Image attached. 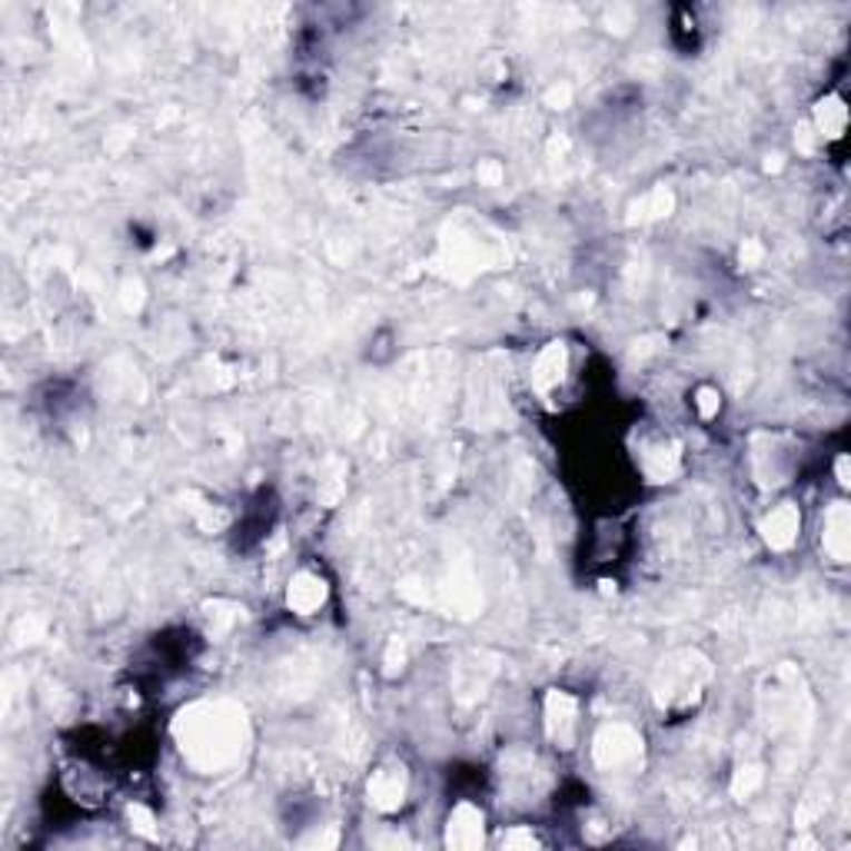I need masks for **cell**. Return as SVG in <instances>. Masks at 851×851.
<instances>
[{
  "instance_id": "cell-1",
  "label": "cell",
  "mask_w": 851,
  "mask_h": 851,
  "mask_svg": "<svg viewBox=\"0 0 851 851\" xmlns=\"http://www.w3.org/2000/svg\"><path fill=\"white\" fill-rule=\"evenodd\" d=\"M177 742L184 759L204 772L216 775L239 762L246 749V722L243 708L229 702H200L187 708L177 722Z\"/></svg>"
},
{
  "instance_id": "cell-2",
  "label": "cell",
  "mask_w": 851,
  "mask_h": 851,
  "mask_svg": "<svg viewBox=\"0 0 851 851\" xmlns=\"http://www.w3.org/2000/svg\"><path fill=\"white\" fill-rule=\"evenodd\" d=\"M712 678L715 668L698 648H678L655 665L652 702L668 718H688L705 702Z\"/></svg>"
},
{
  "instance_id": "cell-3",
  "label": "cell",
  "mask_w": 851,
  "mask_h": 851,
  "mask_svg": "<svg viewBox=\"0 0 851 851\" xmlns=\"http://www.w3.org/2000/svg\"><path fill=\"white\" fill-rule=\"evenodd\" d=\"M642 732L629 722H609L593 738V762L606 775H633L642 769Z\"/></svg>"
},
{
  "instance_id": "cell-4",
  "label": "cell",
  "mask_w": 851,
  "mask_h": 851,
  "mask_svg": "<svg viewBox=\"0 0 851 851\" xmlns=\"http://www.w3.org/2000/svg\"><path fill=\"white\" fill-rule=\"evenodd\" d=\"M413 792V775L407 769V762L400 759H387L380 762L370 779H366V802L376 815H400L410 802Z\"/></svg>"
},
{
  "instance_id": "cell-5",
  "label": "cell",
  "mask_w": 851,
  "mask_h": 851,
  "mask_svg": "<svg viewBox=\"0 0 851 851\" xmlns=\"http://www.w3.org/2000/svg\"><path fill=\"white\" fill-rule=\"evenodd\" d=\"M542 728L552 749L573 752L583 735V702L566 688H549L542 698Z\"/></svg>"
},
{
  "instance_id": "cell-6",
  "label": "cell",
  "mask_w": 851,
  "mask_h": 851,
  "mask_svg": "<svg viewBox=\"0 0 851 851\" xmlns=\"http://www.w3.org/2000/svg\"><path fill=\"white\" fill-rule=\"evenodd\" d=\"M486 812L476 805V802H456L446 815V825H442V842L446 849H459V851H472L486 845Z\"/></svg>"
},
{
  "instance_id": "cell-7",
  "label": "cell",
  "mask_w": 851,
  "mask_h": 851,
  "mask_svg": "<svg viewBox=\"0 0 851 851\" xmlns=\"http://www.w3.org/2000/svg\"><path fill=\"white\" fill-rule=\"evenodd\" d=\"M569 370H573L569 346L559 343V340H556V343H546V346L539 350L532 370H529V383H532L536 397H539V400H552V397L566 387Z\"/></svg>"
},
{
  "instance_id": "cell-8",
  "label": "cell",
  "mask_w": 851,
  "mask_h": 851,
  "mask_svg": "<svg viewBox=\"0 0 851 851\" xmlns=\"http://www.w3.org/2000/svg\"><path fill=\"white\" fill-rule=\"evenodd\" d=\"M802 506L799 502H792V499H782V502H775L765 516H762V522H759V532H762V539H765V546L772 549V552H789V549H795V542L802 539Z\"/></svg>"
},
{
  "instance_id": "cell-9",
  "label": "cell",
  "mask_w": 851,
  "mask_h": 851,
  "mask_svg": "<svg viewBox=\"0 0 851 851\" xmlns=\"http://www.w3.org/2000/svg\"><path fill=\"white\" fill-rule=\"evenodd\" d=\"M326 599H330V583H326L323 573H316L310 566L296 569L293 579L286 583V609L300 619L316 616L326 606Z\"/></svg>"
},
{
  "instance_id": "cell-10",
  "label": "cell",
  "mask_w": 851,
  "mask_h": 851,
  "mask_svg": "<svg viewBox=\"0 0 851 851\" xmlns=\"http://www.w3.org/2000/svg\"><path fill=\"white\" fill-rule=\"evenodd\" d=\"M822 549L832 563L845 566L849 563V549H851V516H849V502H832L825 509V522H822Z\"/></svg>"
},
{
  "instance_id": "cell-11",
  "label": "cell",
  "mask_w": 851,
  "mask_h": 851,
  "mask_svg": "<svg viewBox=\"0 0 851 851\" xmlns=\"http://www.w3.org/2000/svg\"><path fill=\"white\" fill-rule=\"evenodd\" d=\"M849 130V107L842 94H825L812 110V134L819 144H839Z\"/></svg>"
},
{
  "instance_id": "cell-12",
  "label": "cell",
  "mask_w": 851,
  "mask_h": 851,
  "mask_svg": "<svg viewBox=\"0 0 851 851\" xmlns=\"http://www.w3.org/2000/svg\"><path fill=\"white\" fill-rule=\"evenodd\" d=\"M642 472L648 482H672L682 469V452L675 442L668 439H655L642 449V459H638Z\"/></svg>"
},
{
  "instance_id": "cell-13",
  "label": "cell",
  "mask_w": 851,
  "mask_h": 851,
  "mask_svg": "<svg viewBox=\"0 0 851 851\" xmlns=\"http://www.w3.org/2000/svg\"><path fill=\"white\" fill-rule=\"evenodd\" d=\"M762 785H765V769L759 762H745V765H738V772L732 779V795L738 802H749V799L759 795Z\"/></svg>"
},
{
  "instance_id": "cell-14",
  "label": "cell",
  "mask_w": 851,
  "mask_h": 851,
  "mask_svg": "<svg viewBox=\"0 0 851 851\" xmlns=\"http://www.w3.org/2000/svg\"><path fill=\"white\" fill-rule=\"evenodd\" d=\"M692 407H695V417H698L702 423L718 420V413H722V393H718V387H712V383L695 387V393H692Z\"/></svg>"
},
{
  "instance_id": "cell-15",
  "label": "cell",
  "mask_w": 851,
  "mask_h": 851,
  "mask_svg": "<svg viewBox=\"0 0 851 851\" xmlns=\"http://www.w3.org/2000/svg\"><path fill=\"white\" fill-rule=\"evenodd\" d=\"M502 849H532L539 845V835L532 832V825H512L502 839H499Z\"/></svg>"
},
{
  "instance_id": "cell-16",
  "label": "cell",
  "mask_w": 851,
  "mask_h": 851,
  "mask_svg": "<svg viewBox=\"0 0 851 851\" xmlns=\"http://www.w3.org/2000/svg\"><path fill=\"white\" fill-rule=\"evenodd\" d=\"M130 822H134V829H137V832L154 835V825H157V822H154V815H150L144 805H134V809H130Z\"/></svg>"
},
{
  "instance_id": "cell-17",
  "label": "cell",
  "mask_w": 851,
  "mask_h": 851,
  "mask_svg": "<svg viewBox=\"0 0 851 851\" xmlns=\"http://www.w3.org/2000/svg\"><path fill=\"white\" fill-rule=\"evenodd\" d=\"M762 256H765V250H762L759 243H752V239H749V243H742V263H745V266H755Z\"/></svg>"
},
{
  "instance_id": "cell-18",
  "label": "cell",
  "mask_w": 851,
  "mask_h": 851,
  "mask_svg": "<svg viewBox=\"0 0 851 851\" xmlns=\"http://www.w3.org/2000/svg\"><path fill=\"white\" fill-rule=\"evenodd\" d=\"M476 177H479L482 184H499L502 170H499V167H492V164H482V167L476 170Z\"/></svg>"
},
{
  "instance_id": "cell-19",
  "label": "cell",
  "mask_w": 851,
  "mask_h": 851,
  "mask_svg": "<svg viewBox=\"0 0 851 851\" xmlns=\"http://www.w3.org/2000/svg\"><path fill=\"white\" fill-rule=\"evenodd\" d=\"M835 476H839V486L849 489V456L845 452H839V459H835Z\"/></svg>"
}]
</instances>
